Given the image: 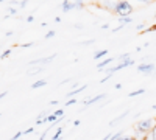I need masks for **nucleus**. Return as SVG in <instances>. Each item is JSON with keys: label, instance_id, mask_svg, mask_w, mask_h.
I'll return each instance as SVG.
<instances>
[{"label": "nucleus", "instance_id": "f257e3e1", "mask_svg": "<svg viewBox=\"0 0 156 140\" xmlns=\"http://www.w3.org/2000/svg\"><path fill=\"white\" fill-rule=\"evenodd\" d=\"M154 118H147V120H139L134 126V131H136V137L134 138H140L144 140V137L154 128Z\"/></svg>", "mask_w": 156, "mask_h": 140}, {"label": "nucleus", "instance_id": "f03ea898", "mask_svg": "<svg viewBox=\"0 0 156 140\" xmlns=\"http://www.w3.org/2000/svg\"><path fill=\"white\" fill-rule=\"evenodd\" d=\"M114 12L119 17H128L133 12V6L128 0H119V2L114 5Z\"/></svg>", "mask_w": 156, "mask_h": 140}, {"label": "nucleus", "instance_id": "7ed1b4c3", "mask_svg": "<svg viewBox=\"0 0 156 140\" xmlns=\"http://www.w3.org/2000/svg\"><path fill=\"white\" fill-rule=\"evenodd\" d=\"M137 72L144 73V75H153V73H156V67L153 64H140V66H137Z\"/></svg>", "mask_w": 156, "mask_h": 140}, {"label": "nucleus", "instance_id": "20e7f679", "mask_svg": "<svg viewBox=\"0 0 156 140\" xmlns=\"http://www.w3.org/2000/svg\"><path fill=\"white\" fill-rule=\"evenodd\" d=\"M56 58V55H51V56H48V58H44V59H36V61H31L30 64L31 66H36V64H42V66H45V64H48V62H51Z\"/></svg>", "mask_w": 156, "mask_h": 140}, {"label": "nucleus", "instance_id": "39448f33", "mask_svg": "<svg viewBox=\"0 0 156 140\" xmlns=\"http://www.w3.org/2000/svg\"><path fill=\"white\" fill-rule=\"evenodd\" d=\"M70 9H75L73 2H70V0H62V3H61V11H62V12H69Z\"/></svg>", "mask_w": 156, "mask_h": 140}, {"label": "nucleus", "instance_id": "423d86ee", "mask_svg": "<svg viewBox=\"0 0 156 140\" xmlns=\"http://www.w3.org/2000/svg\"><path fill=\"white\" fill-rule=\"evenodd\" d=\"M106 95L105 94H100V95H97V97H92V98H89V100H86L84 101V106H89V104H94V103H98V101H101L103 98H105Z\"/></svg>", "mask_w": 156, "mask_h": 140}, {"label": "nucleus", "instance_id": "0eeeda50", "mask_svg": "<svg viewBox=\"0 0 156 140\" xmlns=\"http://www.w3.org/2000/svg\"><path fill=\"white\" fill-rule=\"evenodd\" d=\"M114 59H115V58H108V59H103V61H100V62H98V66H97V69L101 72V69L108 67V66L111 64V62H114Z\"/></svg>", "mask_w": 156, "mask_h": 140}, {"label": "nucleus", "instance_id": "6e6552de", "mask_svg": "<svg viewBox=\"0 0 156 140\" xmlns=\"http://www.w3.org/2000/svg\"><path fill=\"white\" fill-rule=\"evenodd\" d=\"M87 86L84 84V86H80V87H76V89H72V90H69V94H67V97H73V95H76V94H81L84 89H86Z\"/></svg>", "mask_w": 156, "mask_h": 140}, {"label": "nucleus", "instance_id": "1a4fd4ad", "mask_svg": "<svg viewBox=\"0 0 156 140\" xmlns=\"http://www.w3.org/2000/svg\"><path fill=\"white\" fill-rule=\"evenodd\" d=\"M128 114H129V111H125L123 114H120V115H119V117H117V118H114V120H112V121L109 123V126H114V125H117V123H119V121H120L122 118H125V117L128 115Z\"/></svg>", "mask_w": 156, "mask_h": 140}, {"label": "nucleus", "instance_id": "9d476101", "mask_svg": "<svg viewBox=\"0 0 156 140\" xmlns=\"http://www.w3.org/2000/svg\"><path fill=\"white\" fill-rule=\"evenodd\" d=\"M45 86H47V81L45 80H39V81H36V83L31 84V89H41V87H45Z\"/></svg>", "mask_w": 156, "mask_h": 140}, {"label": "nucleus", "instance_id": "9b49d317", "mask_svg": "<svg viewBox=\"0 0 156 140\" xmlns=\"http://www.w3.org/2000/svg\"><path fill=\"white\" fill-rule=\"evenodd\" d=\"M122 137H125V131H119V132H115V134H112L111 140H120Z\"/></svg>", "mask_w": 156, "mask_h": 140}, {"label": "nucleus", "instance_id": "f8f14e48", "mask_svg": "<svg viewBox=\"0 0 156 140\" xmlns=\"http://www.w3.org/2000/svg\"><path fill=\"white\" fill-rule=\"evenodd\" d=\"M119 22H120V25H128V23H131L133 22V19L131 17H119Z\"/></svg>", "mask_w": 156, "mask_h": 140}, {"label": "nucleus", "instance_id": "ddd939ff", "mask_svg": "<svg viewBox=\"0 0 156 140\" xmlns=\"http://www.w3.org/2000/svg\"><path fill=\"white\" fill-rule=\"evenodd\" d=\"M61 134H62V128H61V126H58V129H56V132L53 134L51 140H59V138H61Z\"/></svg>", "mask_w": 156, "mask_h": 140}, {"label": "nucleus", "instance_id": "4468645a", "mask_svg": "<svg viewBox=\"0 0 156 140\" xmlns=\"http://www.w3.org/2000/svg\"><path fill=\"white\" fill-rule=\"evenodd\" d=\"M108 53V50H98V52L94 55V59H100V58H103V56H105Z\"/></svg>", "mask_w": 156, "mask_h": 140}, {"label": "nucleus", "instance_id": "2eb2a0df", "mask_svg": "<svg viewBox=\"0 0 156 140\" xmlns=\"http://www.w3.org/2000/svg\"><path fill=\"white\" fill-rule=\"evenodd\" d=\"M144 92H145V89H137V90H133V92H129V95H128V97H137V95L144 94Z\"/></svg>", "mask_w": 156, "mask_h": 140}, {"label": "nucleus", "instance_id": "dca6fc26", "mask_svg": "<svg viewBox=\"0 0 156 140\" xmlns=\"http://www.w3.org/2000/svg\"><path fill=\"white\" fill-rule=\"evenodd\" d=\"M73 5H75V9H81V8L84 6L83 0H75V2H73Z\"/></svg>", "mask_w": 156, "mask_h": 140}, {"label": "nucleus", "instance_id": "f3484780", "mask_svg": "<svg viewBox=\"0 0 156 140\" xmlns=\"http://www.w3.org/2000/svg\"><path fill=\"white\" fill-rule=\"evenodd\" d=\"M56 36V31H48L45 36H44V39H51V37H55Z\"/></svg>", "mask_w": 156, "mask_h": 140}, {"label": "nucleus", "instance_id": "a211bd4d", "mask_svg": "<svg viewBox=\"0 0 156 140\" xmlns=\"http://www.w3.org/2000/svg\"><path fill=\"white\" fill-rule=\"evenodd\" d=\"M53 114H55L58 118H59V117H64V111H62V109H58V111H55Z\"/></svg>", "mask_w": 156, "mask_h": 140}, {"label": "nucleus", "instance_id": "6ab92c4d", "mask_svg": "<svg viewBox=\"0 0 156 140\" xmlns=\"http://www.w3.org/2000/svg\"><path fill=\"white\" fill-rule=\"evenodd\" d=\"M22 135H23V132H20V131H19L17 134L12 135V138H11V140H20V137H22Z\"/></svg>", "mask_w": 156, "mask_h": 140}, {"label": "nucleus", "instance_id": "aec40b11", "mask_svg": "<svg viewBox=\"0 0 156 140\" xmlns=\"http://www.w3.org/2000/svg\"><path fill=\"white\" fill-rule=\"evenodd\" d=\"M73 104H76V100H75V98H72V100H69V101H67V103H66V108L73 106Z\"/></svg>", "mask_w": 156, "mask_h": 140}, {"label": "nucleus", "instance_id": "412c9836", "mask_svg": "<svg viewBox=\"0 0 156 140\" xmlns=\"http://www.w3.org/2000/svg\"><path fill=\"white\" fill-rule=\"evenodd\" d=\"M16 12H17V9H16V8H8V14H9V16H14Z\"/></svg>", "mask_w": 156, "mask_h": 140}, {"label": "nucleus", "instance_id": "4be33fe9", "mask_svg": "<svg viewBox=\"0 0 156 140\" xmlns=\"http://www.w3.org/2000/svg\"><path fill=\"white\" fill-rule=\"evenodd\" d=\"M9 53H11V50H6V52H3V53H2V59H6V58L9 56Z\"/></svg>", "mask_w": 156, "mask_h": 140}, {"label": "nucleus", "instance_id": "5701e85b", "mask_svg": "<svg viewBox=\"0 0 156 140\" xmlns=\"http://www.w3.org/2000/svg\"><path fill=\"white\" fill-rule=\"evenodd\" d=\"M87 44H94V39H87V41H83L81 45H87Z\"/></svg>", "mask_w": 156, "mask_h": 140}, {"label": "nucleus", "instance_id": "b1692460", "mask_svg": "<svg viewBox=\"0 0 156 140\" xmlns=\"http://www.w3.org/2000/svg\"><path fill=\"white\" fill-rule=\"evenodd\" d=\"M31 45H34V42H28V44H22L20 47H22V48H28V47H31Z\"/></svg>", "mask_w": 156, "mask_h": 140}, {"label": "nucleus", "instance_id": "393cba45", "mask_svg": "<svg viewBox=\"0 0 156 140\" xmlns=\"http://www.w3.org/2000/svg\"><path fill=\"white\" fill-rule=\"evenodd\" d=\"M136 30H137V31H140V30H145V27H144V23H139L137 27H136Z\"/></svg>", "mask_w": 156, "mask_h": 140}, {"label": "nucleus", "instance_id": "a878e982", "mask_svg": "<svg viewBox=\"0 0 156 140\" xmlns=\"http://www.w3.org/2000/svg\"><path fill=\"white\" fill-rule=\"evenodd\" d=\"M34 132V128H28L27 131H23V134H33Z\"/></svg>", "mask_w": 156, "mask_h": 140}, {"label": "nucleus", "instance_id": "bb28decb", "mask_svg": "<svg viewBox=\"0 0 156 140\" xmlns=\"http://www.w3.org/2000/svg\"><path fill=\"white\" fill-rule=\"evenodd\" d=\"M27 3H28V0H22V2H20V8H25Z\"/></svg>", "mask_w": 156, "mask_h": 140}, {"label": "nucleus", "instance_id": "cd10ccee", "mask_svg": "<svg viewBox=\"0 0 156 140\" xmlns=\"http://www.w3.org/2000/svg\"><path fill=\"white\" fill-rule=\"evenodd\" d=\"M111 76H112V75H106V76H105V78H103V80H101L100 83H106V81H108V80L111 78Z\"/></svg>", "mask_w": 156, "mask_h": 140}, {"label": "nucleus", "instance_id": "c85d7f7f", "mask_svg": "<svg viewBox=\"0 0 156 140\" xmlns=\"http://www.w3.org/2000/svg\"><path fill=\"white\" fill-rule=\"evenodd\" d=\"M120 140H136L134 137H129V135H125V137H122Z\"/></svg>", "mask_w": 156, "mask_h": 140}, {"label": "nucleus", "instance_id": "c756f323", "mask_svg": "<svg viewBox=\"0 0 156 140\" xmlns=\"http://www.w3.org/2000/svg\"><path fill=\"white\" fill-rule=\"evenodd\" d=\"M6 95H8V92H6V90H2V94H0V98H2V100H3V98H5Z\"/></svg>", "mask_w": 156, "mask_h": 140}, {"label": "nucleus", "instance_id": "7c9ffc66", "mask_svg": "<svg viewBox=\"0 0 156 140\" xmlns=\"http://www.w3.org/2000/svg\"><path fill=\"white\" fill-rule=\"evenodd\" d=\"M111 137H112V134H106L105 137H103L101 140H111Z\"/></svg>", "mask_w": 156, "mask_h": 140}, {"label": "nucleus", "instance_id": "2f4dec72", "mask_svg": "<svg viewBox=\"0 0 156 140\" xmlns=\"http://www.w3.org/2000/svg\"><path fill=\"white\" fill-rule=\"evenodd\" d=\"M33 20H34V17H33V16H28V17H27V22H28V23H31Z\"/></svg>", "mask_w": 156, "mask_h": 140}, {"label": "nucleus", "instance_id": "473e14b6", "mask_svg": "<svg viewBox=\"0 0 156 140\" xmlns=\"http://www.w3.org/2000/svg\"><path fill=\"white\" fill-rule=\"evenodd\" d=\"M101 28H103V30H108V28H109V25H108V23H103V25H101Z\"/></svg>", "mask_w": 156, "mask_h": 140}, {"label": "nucleus", "instance_id": "72a5a7b5", "mask_svg": "<svg viewBox=\"0 0 156 140\" xmlns=\"http://www.w3.org/2000/svg\"><path fill=\"white\" fill-rule=\"evenodd\" d=\"M50 104H51V106H56V104H58V101H56V100H51V101H50Z\"/></svg>", "mask_w": 156, "mask_h": 140}, {"label": "nucleus", "instance_id": "f704fd0d", "mask_svg": "<svg viewBox=\"0 0 156 140\" xmlns=\"http://www.w3.org/2000/svg\"><path fill=\"white\" fill-rule=\"evenodd\" d=\"M73 126H80V120H75L73 121Z\"/></svg>", "mask_w": 156, "mask_h": 140}, {"label": "nucleus", "instance_id": "c9c22d12", "mask_svg": "<svg viewBox=\"0 0 156 140\" xmlns=\"http://www.w3.org/2000/svg\"><path fill=\"white\" fill-rule=\"evenodd\" d=\"M72 87H73V89H76V87H80V86H78V83H72Z\"/></svg>", "mask_w": 156, "mask_h": 140}, {"label": "nucleus", "instance_id": "e433bc0d", "mask_svg": "<svg viewBox=\"0 0 156 140\" xmlns=\"http://www.w3.org/2000/svg\"><path fill=\"white\" fill-rule=\"evenodd\" d=\"M5 34H6V37H9V36H12V31H6Z\"/></svg>", "mask_w": 156, "mask_h": 140}]
</instances>
